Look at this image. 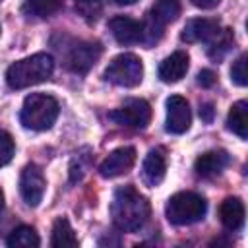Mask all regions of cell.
I'll return each instance as SVG.
<instances>
[{
  "mask_svg": "<svg viewBox=\"0 0 248 248\" xmlns=\"http://www.w3.org/2000/svg\"><path fill=\"white\" fill-rule=\"evenodd\" d=\"M151 205L143 194H140L132 184L120 186L110 203V217L112 223L124 231V232H136L140 231L145 221L149 219Z\"/></svg>",
  "mask_w": 248,
  "mask_h": 248,
  "instance_id": "obj_1",
  "label": "cell"
},
{
  "mask_svg": "<svg viewBox=\"0 0 248 248\" xmlns=\"http://www.w3.org/2000/svg\"><path fill=\"white\" fill-rule=\"evenodd\" d=\"M52 70H54L52 56L46 52H37L14 62L6 70V83L12 89H25L46 81L52 76Z\"/></svg>",
  "mask_w": 248,
  "mask_h": 248,
  "instance_id": "obj_2",
  "label": "cell"
},
{
  "mask_svg": "<svg viewBox=\"0 0 248 248\" xmlns=\"http://www.w3.org/2000/svg\"><path fill=\"white\" fill-rule=\"evenodd\" d=\"M58 112H60V107L52 95L31 93L25 97V101L21 105L19 122L27 130L43 132V130H48L56 122Z\"/></svg>",
  "mask_w": 248,
  "mask_h": 248,
  "instance_id": "obj_3",
  "label": "cell"
},
{
  "mask_svg": "<svg viewBox=\"0 0 248 248\" xmlns=\"http://www.w3.org/2000/svg\"><path fill=\"white\" fill-rule=\"evenodd\" d=\"M205 211H207V203L196 192H176L174 196L169 198L165 205V215L169 223L178 227L202 221Z\"/></svg>",
  "mask_w": 248,
  "mask_h": 248,
  "instance_id": "obj_4",
  "label": "cell"
},
{
  "mask_svg": "<svg viewBox=\"0 0 248 248\" xmlns=\"http://www.w3.org/2000/svg\"><path fill=\"white\" fill-rule=\"evenodd\" d=\"M105 79L118 85V87H136L143 79V62L140 56L132 52H122L114 56L107 70H105Z\"/></svg>",
  "mask_w": 248,
  "mask_h": 248,
  "instance_id": "obj_5",
  "label": "cell"
},
{
  "mask_svg": "<svg viewBox=\"0 0 248 248\" xmlns=\"http://www.w3.org/2000/svg\"><path fill=\"white\" fill-rule=\"evenodd\" d=\"M103 54L101 43L93 41H74L66 50V68L74 74H87Z\"/></svg>",
  "mask_w": 248,
  "mask_h": 248,
  "instance_id": "obj_6",
  "label": "cell"
},
{
  "mask_svg": "<svg viewBox=\"0 0 248 248\" xmlns=\"http://www.w3.org/2000/svg\"><path fill=\"white\" fill-rule=\"evenodd\" d=\"M108 118L120 126L143 130L151 122V107L145 99H128L122 107L108 112Z\"/></svg>",
  "mask_w": 248,
  "mask_h": 248,
  "instance_id": "obj_7",
  "label": "cell"
},
{
  "mask_svg": "<svg viewBox=\"0 0 248 248\" xmlns=\"http://www.w3.org/2000/svg\"><path fill=\"white\" fill-rule=\"evenodd\" d=\"M45 176H43V170L37 167V165H27L23 170H21V178H19V194L23 198V202L31 207H37L41 202H43V196H45Z\"/></svg>",
  "mask_w": 248,
  "mask_h": 248,
  "instance_id": "obj_8",
  "label": "cell"
},
{
  "mask_svg": "<svg viewBox=\"0 0 248 248\" xmlns=\"http://www.w3.org/2000/svg\"><path fill=\"white\" fill-rule=\"evenodd\" d=\"M192 124L190 105L180 95H170L167 99V122L165 128L169 134H184Z\"/></svg>",
  "mask_w": 248,
  "mask_h": 248,
  "instance_id": "obj_9",
  "label": "cell"
},
{
  "mask_svg": "<svg viewBox=\"0 0 248 248\" xmlns=\"http://www.w3.org/2000/svg\"><path fill=\"white\" fill-rule=\"evenodd\" d=\"M136 163V149L130 145L118 147L107 155V159L99 165V172L103 178H114L126 174Z\"/></svg>",
  "mask_w": 248,
  "mask_h": 248,
  "instance_id": "obj_10",
  "label": "cell"
},
{
  "mask_svg": "<svg viewBox=\"0 0 248 248\" xmlns=\"http://www.w3.org/2000/svg\"><path fill=\"white\" fill-rule=\"evenodd\" d=\"M219 35H221V25L217 19L196 17L184 25L180 39L184 43H209V41L217 39Z\"/></svg>",
  "mask_w": 248,
  "mask_h": 248,
  "instance_id": "obj_11",
  "label": "cell"
},
{
  "mask_svg": "<svg viewBox=\"0 0 248 248\" xmlns=\"http://www.w3.org/2000/svg\"><path fill=\"white\" fill-rule=\"evenodd\" d=\"M108 31L114 37L118 45H136L141 41V23L128 17V16H116L108 21Z\"/></svg>",
  "mask_w": 248,
  "mask_h": 248,
  "instance_id": "obj_12",
  "label": "cell"
},
{
  "mask_svg": "<svg viewBox=\"0 0 248 248\" xmlns=\"http://www.w3.org/2000/svg\"><path fill=\"white\" fill-rule=\"evenodd\" d=\"M231 163V157L227 151L223 149H213V151H205L202 153L196 163H194V170L198 176L202 178H211L223 172V169Z\"/></svg>",
  "mask_w": 248,
  "mask_h": 248,
  "instance_id": "obj_13",
  "label": "cell"
},
{
  "mask_svg": "<svg viewBox=\"0 0 248 248\" xmlns=\"http://www.w3.org/2000/svg\"><path fill=\"white\" fill-rule=\"evenodd\" d=\"M188 66H190L188 54L184 50H176V52H172L170 56H167L161 62L159 72H157L159 74V79L163 83H176V81H180L186 76Z\"/></svg>",
  "mask_w": 248,
  "mask_h": 248,
  "instance_id": "obj_14",
  "label": "cell"
},
{
  "mask_svg": "<svg viewBox=\"0 0 248 248\" xmlns=\"http://www.w3.org/2000/svg\"><path fill=\"white\" fill-rule=\"evenodd\" d=\"M167 172V159L161 149H151L141 165V180L147 186H157L163 182Z\"/></svg>",
  "mask_w": 248,
  "mask_h": 248,
  "instance_id": "obj_15",
  "label": "cell"
},
{
  "mask_svg": "<svg viewBox=\"0 0 248 248\" xmlns=\"http://www.w3.org/2000/svg\"><path fill=\"white\" fill-rule=\"evenodd\" d=\"M219 219L227 231H238L244 225V203L240 198H227L219 207Z\"/></svg>",
  "mask_w": 248,
  "mask_h": 248,
  "instance_id": "obj_16",
  "label": "cell"
},
{
  "mask_svg": "<svg viewBox=\"0 0 248 248\" xmlns=\"http://www.w3.org/2000/svg\"><path fill=\"white\" fill-rule=\"evenodd\" d=\"M227 128L232 134H236L240 140L248 138V103L244 99L236 101L231 107L229 116H227Z\"/></svg>",
  "mask_w": 248,
  "mask_h": 248,
  "instance_id": "obj_17",
  "label": "cell"
},
{
  "mask_svg": "<svg viewBox=\"0 0 248 248\" xmlns=\"http://www.w3.org/2000/svg\"><path fill=\"white\" fill-rule=\"evenodd\" d=\"M50 246L54 248H64V246H78V236L66 217H58L52 225V234H50Z\"/></svg>",
  "mask_w": 248,
  "mask_h": 248,
  "instance_id": "obj_18",
  "label": "cell"
},
{
  "mask_svg": "<svg viewBox=\"0 0 248 248\" xmlns=\"http://www.w3.org/2000/svg\"><path fill=\"white\" fill-rule=\"evenodd\" d=\"M180 16V0H155L149 17L155 19L159 25H167L176 21Z\"/></svg>",
  "mask_w": 248,
  "mask_h": 248,
  "instance_id": "obj_19",
  "label": "cell"
},
{
  "mask_svg": "<svg viewBox=\"0 0 248 248\" xmlns=\"http://www.w3.org/2000/svg\"><path fill=\"white\" fill-rule=\"evenodd\" d=\"M6 244L12 246V248H37V246L41 244V240H39V234L35 232L33 227H29V225H19V227H16V229L8 234Z\"/></svg>",
  "mask_w": 248,
  "mask_h": 248,
  "instance_id": "obj_20",
  "label": "cell"
},
{
  "mask_svg": "<svg viewBox=\"0 0 248 248\" xmlns=\"http://www.w3.org/2000/svg\"><path fill=\"white\" fill-rule=\"evenodd\" d=\"M64 0H27V10L33 14V16H39V17H48L52 14H56L60 8H62Z\"/></svg>",
  "mask_w": 248,
  "mask_h": 248,
  "instance_id": "obj_21",
  "label": "cell"
},
{
  "mask_svg": "<svg viewBox=\"0 0 248 248\" xmlns=\"http://www.w3.org/2000/svg\"><path fill=\"white\" fill-rule=\"evenodd\" d=\"M14 151H16L14 138H12L8 132H0V167L8 165V163L12 161Z\"/></svg>",
  "mask_w": 248,
  "mask_h": 248,
  "instance_id": "obj_22",
  "label": "cell"
},
{
  "mask_svg": "<svg viewBox=\"0 0 248 248\" xmlns=\"http://www.w3.org/2000/svg\"><path fill=\"white\" fill-rule=\"evenodd\" d=\"M76 10L89 21L97 19V14L101 12V4L99 0H76Z\"/></svg>",
  "mask_w": 248,
  "mask_h": 248,
  "instance_id": "obj_23",
  "label": "cell"
},
{
  "mask_svg": "<svg viewBox=\"0 0 248 248\" xmlns=\"http://www.w3.org/2000/svg\"><path fill=\"white\" fill-rule=\"evenodd\" d=\"M231 79L236 83V85H240V87H244L246 85V54H242V56H238L234 62H232V68H231Z\"/></svg>",
  "mask_w": 248,
  "mask_h": 248,
  "instance_id": "obj_24",
  "label": "cell"
},
{
  "mask_svg": "<svg viewBox=\"0 0 248 248\" xmlns=\"http://www.w3.org/2000/svg\"><path fill=\"white\" fill-rule=\"evenodd\" d=\"M215 79H217V76H215L211 70H202V72L198 74V83H200L202 87H211V85L215 83Z\"/></svg>",
  "mask_w": 248,
  "mask_h": 248,
  "instance_id": "obj_25",
  "label": "cell"
},
{
  "mask_svg": "<svg viewBox=\"0 0 248 248\" xmlns=\"http://www.w3.org/2000/svg\"><path fill=\"white\" fill-rule=\"evenodd\" d=\"M213 116H215V108H213L211 103H203V105H200V118H202L203 122H211Z\"/></svg>",
  "mask_w": 248,
  "mask_h": 248,
  "instance_id": "obj_26",
  "label": "cell"
},
{
  "mask_svg": "<svg viewBox=\"0 0 248 248\" xmlns=\"http://www.w3.org/2000/svg\"><path fill=\"white\" fill-rule=\"evenodd\" d=\"M219 2H221V0H192V4H194L196 8H202V10H211V8H215Z\"/></svg>",
  "mask_w": 248,
  "mask_h": 248,
  "instance_id": "obj_27",
  "label": "cell"
},
{
  "mask_svg": "<svg viewBox=\"0 0 248 248\" xmlns=\"http://www.w3.org/2000/svg\"><path fill=\"white\" fill-rule=\"evenodd\" d=\"M110 2L116 6H130V4H136L138 0H110Z\"/></svg>",
  "mask_w": 248,
  "mask_h": 248,
  "instance_id": "obj_28",
  "label": "cell"
},
{
  "mask_svg": "<svg viewBox=\"0 0 248 248\" xmlns=\"http://www.w3.org/2000/svg\"><path fill=\"white\" fill-rule=\"evenodd\" d=\"M4 209V192H2V188H0V211Z\"/></svg>",
  "mask_w": 248,
  "mask_h": 248,
  "instance_id": "obj_29",
  "label": "cell"
}]
</instances>
